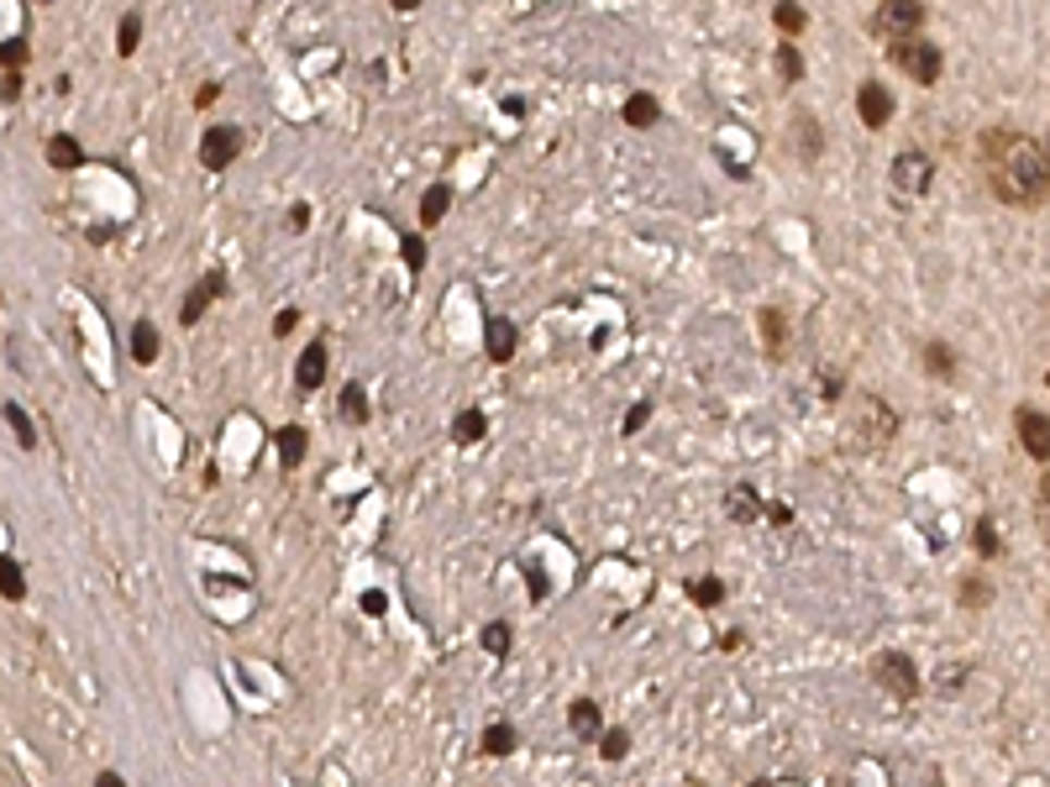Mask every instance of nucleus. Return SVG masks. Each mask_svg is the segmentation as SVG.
<instances>
[{"label": "nucleus", "instance_id": "f257e3e1", "mask_svg": "<svg viewBox=\"0 0 1050 787\" xmlns=\"http://www.w3.org/2000/svg\"><path fill=\"white\" fill-rule=\"evenodd\" d=\"M983 168H988L992 195L1003 205H1024V211H1040L1046 205V148L1024 132H988L983 137Z\"/></svg>", "mask_w": 1050, "mask_h": 787}, {"label": "nucleus", "instance_id": "f03ea898", "mask_svg": "<svg viewBox=\"0 0 1050 787\" xmlns=\"http://www.w3.org/2000/svg\"><path fill=\"white\" fill-rule=\"evenodd\" d=\"M893 63H899V68L909 74V79H914V85H935V79H940V68H946L940 48H935V42H925L919 32H909V37H893Z\"/></svg>", "mask_w": 1050, "mask_h": 787}, {"label": "nucleus", "instance_id": "7ed1b4c3", "mask_svg": "<svg viewBox=\"0 0 1050 787\" xmlns=\"http://www.w3.org/2000/svg\"><path fill=\"white\" fill-rule=\"evenodd\" d=\"M893 430H899L893 410H888L877 393H862V415H856V430H851V441H862L856 452H877V447H888V441H893Z\"/></svg>", "mask_w": 1050, "mask_h": 787}, {"label": "nucleus", "instance_id": "20e7f679", "mask_svg": "<svg viewBox=\"0 0 1050 787\" xmlns=\"http://www.w3.org/2000/svg\"><path fill=\"white\" fill-rule=\"evenodd\" d=\"M872 677H877V683H882L893 698H914V694H919V672H914V662L899 657V651H882V657L872 662Z\"/></svg>", "mask_w": 1050, "mask_h": 787}, {"label": "nucleus", "instance_id": "39448f33", "mask_svg": "<svg viewBox=\"0 0 1050 787\" xmlns=\"http://www.w3.org/2000/svg\"><path fill=\"white\" fill-rule=\"evenodd\" d=\"M930 179H935L930 152L909 148V152L893 158V184H899V195H930Z\"/></svg>", "mask_w": 1050, "mask_h": 787}, {"label": "nucleus", "instance_id": "423d86ee", "mask_svg": "<svg viewBox=\"0 0 1050 787\" xmlns=\"http://www.w3.org/2000/svg\"><path fill=\"white\" fill-rule=\"evenodd\" d=\"M919 22H925L919 0H882V11L872 16V32H882V37H909V32H919Z\"/></svg>", "mask_w": 1050, "mask_h": 787}, {"label": "nucleus", "instance_id": "0eeeda50", "mask_svg": "<svg viewBox=\"0 0 1050 787\" xmlns=\"http://www.w3.org/2000/svg\"><path fill=\"white\" fill-rule=\"evenodd\" d=\"M237 148H242L237 126H210L206 142H200V163H206V168H226V163L237 158Z\"/></svg>", "mask_w": 1050, "mask_h": 787}, {"label": "nucleus", "instance_id": "6e6552de", "mask_svg": "<svg viewBox=\"0 0 1050 787\" xmlns=\"http://www.w3.org/2000/svg\"><path fill=\"white\" fill-rule=\"evenodd\" d=\"M483 347H489V363H510L515 347H520V332H515V321H505V315H489V321H483Z\"/></svg>", "mask_w": 1050, "mask_h": 787}, {"label": "nucleus", "instance_id": "1a4fd4ad", "mask_svg": "<svg viewBox=\"0 0 1050 787\" xmlns=\"http://www.w3.org/2000/svg\"><path fill=\"white\" fill-rule=\"evenodd\" d=\"M221 295H226V278H221V273H206V278H200V284H195V289L184 295L180 321H184V326H195V321H200V315H206V310H210L215 300H221Z\"/></svg>", "mask_w": 1050, "mask_h": 787}, {"label": "nucleus", "instance_id": "9d476101", "mask_svg": "<svg viewBox=\"0 0 1050 787\" xmlns=\"http://www.w3.org/2000/svg\"><path fill=\"white\" fill-rule=\"evenodd\" d=\"M1020 441L1029 447V457H1035V462H1046V452H1050V425H1046V410H1040V404H1024V410H1020Z\"/></svg>", "mask_w": 1050, "mask_h": 787}, {"label": "nucleus", "instance_id": "9b49d317", "mask_svg": "<svg viewBox=\"0 0 1050 787\" xmlns=\"http://www.w3.org/2000/svg\"><path fill=\"white\" fill-rule=\"evenodd\" d=\"M856 111H862V122L877 132V126H888V116H893V95L882 90L877 79H867V85L856 90Z\"/></svg>", "mask_w": 1050, "mask_h": 787}, {"label": "nucleus", "instance_id": "f8f14e48", "mask_svg": "<svg viewBox=\"0 0 1050 787\" xmlns=\"http://www.w3.org/2000/svg\"><path fill=\"white\" fill-rule=\"evenodd\" d=\"M295 378H300V389H321V378H326V347H321V341H310V347L300 352Z\"/></svg>", "mask_w": 1050, "mask_h": 787}, {"label": "nucleus", "instance_id": "ddd939ff", "mask_svg": "<svg viewBox=\"0 0 1050 787\" xmlns=\"http://www.w3.org/2000/svg\"><path fill=\"white\" fill-rule=\"evenodd\" d=\"M568 725H572V735H583V740H600L604 720H600V709H594L589 698H578V703L568 709Z\"/></svg>", "mask_w": 1050, "mask_h": 787}, {"label": "nucleus", "instance_id": "4468645a", "mask_svg": "<svg viewBox=\"0 0 1050 787\" xmlns=\"http://www.w3.org/2000/svg\"><path fill=\"white\" fill-rule=\"evenodd\" d=\"M773 22H778L782 37H799V32L810 27V16H804V5H799V0H778V5H773Z\"/></svg>", "mask_w": 1050, "mask_h": 787}, {"label": "nucleus", "instance_id": "2eb2a0df", "mask_svg": "<svg viewBox=\"0 0 1050 787\" xmlns=\"http://www.w3.org/2000/svg\"><path fill=\"white\" fill-rule=\"evenodd\" d=\"M483 430H489V425H483L479 410H462V415L452 421V441H457V447H473V441H483Z\"/></svg>", "mask_w": 1050, "mask_h": 787}, {"label": "nucleus", "instance_id": "dca6fc26", "mask_svg": "<svg viewBox=\"0 0 1050 787\" xmlns=\"http://www.w3.org/2000/svg\"><path fill=\"white\" fill-rule=\"evenodd\" d=\"M305 447H310V441H305L300 425H284V430H279V457H284V467H300Z\"/></svg>", "mask_w": 1050, "mask_h": 787}, {"label": "nucleus", "instance_id": "f3484780", "mask_svg": "<svg viewBox=\"0 0 1050 787\" xmlns=\"http://www.w3.org/2000/svg\"><path fill=\"white\" fill-rule=\"evenodd\" d=\"M725 515L741 520V525H751V520H756V494H751L746 484L730 488V494H725Z\"/></svg>", "mask_w": 1050, "mask_h": 787}, {"label": "nucleus", "instance_id": "a211bd4d", "mask_svg": "<svg viewBox=\"0 0 1050 787\" xmlns=\"http://www.w3.org/2000/svg\"><path fill=\"white\" fill-rule=\"evenodd\" d=\"M132 358H137L143 367L158 358V326H152V321H137V332H132Z\"/></svg>", "mask_w": 1050, "mask_h": 787}, {"label": "nucleus", "instance_id": "6ab92c4d", "mask_svg": "<svg viewBox=\"0 0 1050 787\" xmlns=\"http://www.w3.org/2000/svg\"><path fill=\"white\" fill-rule=\"evenodd\" d=\"M447 205H452V189H447V184L425 189V200H420V221H425V226H436V221L447 215Z\"/></svg>", "mask_w": 1050, "mask_h": 787}, {"label": "nucleus", "instance_id": "aec40b11", "mask_svg": "<svg viewBox=\"0 0 1050 787\" xmlns=\"http://www.w3.org/2000/svg\"><path fill=\"white\" fill-rule=\"evenodd\" d=\"M48 158H53V168H79V163H85V152H79L74 137H53V142H48Z\"/></svg>", "mask_w": 1050, "mask_h": 787}, {"label": "nucleus", "instance_id": "412c9836", "mask_svg": "<svg viewBox=\"0 0 1050 787\" xmlns=\"http://www.w3.org/2000/svg\"><path fill=\"white\" fill-rule=\"evenodd\" d=\"M342 421H347V425L368 421V393H362L358 384H347V389H342Z\"/></svg>", "mask_w": 1050, "mask_h": 787}, {"label": "nucleus", "instance_id": "4be33fe9", "mask_svg": "<svg viewBox=\"0 0 1050 787\" xmlns=\"http://www.w3.org/2000/svg\"><path fill=\"white\" fill-rule=\"evenodd\" d=\"M626 122L630 126H652V122H657V100H652V95H630V100H626Z\"/></svg>", "mask_w": 1050, "mask_h": 787}, {"label": "nucleus", "instance_id": "5701e85b", "mask_svg": "<svg viewBox=\"0 0 1050 787\" xmlns=\"http://www.w3.org/2000/svg\"><path fill=\"white\" fill-rule=\"evenodd\" d=\"M483 751H489V757H510V751H515V729L510 725H489V729H483Z\"/></svg>", "mask_w": 1050, "mask_h": 787}, {"label": "nucleus", "instance_id": "b1692460", "mask_svg": "<svg viewBox=\"0 0 1050 787\" xmlns=\"http://www.w3.org/2000/svg\"><path fill=\"white\" fill-rule=\"evenodd\" d=\"M0 594H5V599H22V594H27V577H22V567H16L11 557H0Z\"/></svg>", "mask_w": 1050, "mask_h": 787}, {"label": "nucleus", "instance_id": "393cba45", "mask_svg": "<svg viewBox=\"0 0 1050 787\" xmlns=\"http://www.w3.org/2000/svg\"><path fill=\"white\" fill-rule=\"evenodd\" d=\"M137 42H143V16H121V32H116L121 59H132V53H137Z\"/></svg>", "mask_w": 1050, "mask_h": 787}, {"label": "nucleus", "instance_id": "a878e982", "mask_svg": "<svg viewBox=\"0 0 1050 787\" xmlns=\"http://www.w3.org/2000/svg\"><path fill=\"white\" fill-rule=\"evenodd\" d=\"M510 625H483V651L489 657H510Z\"/></svg>", "mask_w": 1050, "mask_h": 787}, {"label": "nucleus", "instance_id": "bb28decb", "mask_svg": "<svg viewBox=\"0 0 1050 787\" xmlns=\"http://www.w3.org/2000/svg\"><path fill=\"white\" fill-rule=\"evenodd\" d=\"M925 367H930L935 378H951V373H956V363H951V347L930 341V347H925Z\"/></svg>", "mask_w": 1050, "mask_h": 787}, {"label": "nucleus", "instance_id": "cd10ccee", "mask_svg": "<svg viewBox=\"0 0 1050 787\" xmlns=\"http://www.w3.org/2000/svg\"><path fill=\"white\" fill-rule=\"evenodd\" d=\"M778 74L788 79V85H799V79H804V59H799V48H788V42L778 48Z\"/></svg>", "mask_w": 1050, "mask_h": 787}, {"label": "nucleus", "instance_id": "c85d7f7f", "mask_svg": "<svg viewBox=\"0 0 1050 787\" xmlns=\"http://www.w3.org/2000/svg\"><path fill=\"white\" fill-rule=\"evenodd\" d=\"M600 751L609 761H620L630 751V735H626V729H600Z\"/></svg>", "mask_w": 1050, "mask_h": 787}, {"label": "nucleus", "instance_id": "c756f323", "mask_svg": "<svg viewBox=\"0 0 1050 787\" xmlns=\"http://www.w3.org/2000/svg\"><path fill=\"white\" fill-rule=\"evenodd\" d=\"M5 421H11V430L22 436V447H37V436H32V421L22 415V404H5Z\"/></svg>", "mask_w": 1050, "mask_h": 787}, {"label": "nucleus", "instance_id": "7c9ffc66", "mask_svg": "<svg viewBox=\"0 0 1050 787\" xmlns=\"http://www.w3.org/2000/svg\"><path fill=\"white\" fill-rule=\"evenodd\" d=\"M693 599H699V604H720V599H725V583H720V577H704V583H693Z\"/></svg>", "mask_w": 1050, "mask_h": 787}, {"label": "nucleus", "instance_id": "2f4dec72", "mask_svg": "<svg viewBox=\"0 0 1050 787\" xmlns=\"http://www.w3.org/2000/svg\"><path fill=\"white\" fill-rule=\"evenodd\" d=\"M762 332H767V347L778 352L782 336H788V332H782V315H778V310H767V315H762Z\"/></svg>", "mask_w": 1050, "mask_h": 787}, {"label": "nucleus", "instance_id": "473e14b6", "mask_svg": "<svg viewBox=\"0 0 1050 787\" xmlns=\"http://www.w3.org/2000/svg\"><path fill=\"white\" fill-rule=\"evenodd\" d=\"M0 63H5V68H22V63H27V42H22V37H16V42H0Z\"/></svg>", "mask_w": 1050, "mask_h": 787}, {"label": "nucleus", "instance_id": "72a5a7b5", "mask_svg": "<svg viewBox=\"0 0 1050 787\" xmlns=\"http://www.w3.org/2000/svg\"><path fill=\"white\" fill-rule=\"evenodd\" d=\"M799 148H804V158H814V152H819V126H814L810 116L799 122Z\"/></svg>", "mask_w": 1050, "mask_h": 787}, {"label": "nucleus", "instance_id": "f704fd0d", "mask_svg": "<svg viewBox=\"0 0 1050 787\" xmlns=\"http://www.w3.org/2000/svg\"><path fill=\"white\" fill-rule=\"evenodd\" d=\"M405 268L410 273L425 268V242H420V237H405Z\"/></svg>", "mask_w": 1050, "mask_h": 787}, {"label": "nucleus", "instance_id": "c9c22d12", "mask_svg": "<svg viewBox=\"0 0 1050 787\" xmlns=\"http://www.w3.org/2000/svg\"><path fill=\"white\" fill-rule=\"evenodd\" d=\"M977 551H983V557H992V551H998V530H992L988 520L977 525Z\"/></svg>", "mask_w": 1050, "mask_h": 787}, {"label": "nucleus", "instance_id": "e433bc0d", "mask_svg": "<svg viewBox=\"0 0 1050 787\" xmlns=\"http://www.w3.org/2000/svg\"><path fill=\"white\" fill-rule=\"evenodd\" d=\"M646 421H652V404H635V410L626 415V436H635V430H641Z\"/></svg>", "mask_w": 1050, "mask_h": 787}, {"label": "nucleus", "instance_id": "4c0bfd02", "mask_svg": "<svg viewBox=\"0 0 1050 787\" xmlns=\"http://www.w3.org/2000/svg\"><path fill=\"white\" fill-rule=\"evenodd\" d=\"M300 326V310H279V321H273V336H289Z\"/></svg>", "mask_w": 1050, "mask_h": 787}, {"label": "nucleus", "instance_id": "58836bf2", "mask_svg": "<svg viewBox=\"0 0 1050 787\" xmlns=\"http://www.w3.org/2000/svg\"><path fill=\"white\" fill-rule=\"evenodd\" d=\"M966 604H988L992 599V588H983V583H966V594H961Z\"/></svg>", "mask_w": 1050, "mask_h": 787}, {"label": "nucleus", "instance_id": "ea45409f", "mask_svg": "<svg viewBox=\"0 0 1050 787\" xmlns=\"http://www.w3.org/2000/svg\"><path fill=\"white\" fill-rule=\"evenodd\" d=\"M362 609H368V614H384L390 599H384V594H362Z\"/></svg>", "mask_w": 1050, "mask_h": 787}, {"label": "nucleus", "instance_id": "a19ab883", "mask_svg": "<svg viewBox=\"0 0 1050 787\" xmlns=\"http://www.w3.org/2000/svg\"><path fill=\"white\" fill-rule=\"evenodd\" d=\"M289 226H295V232H305V226H310V205H295V211H289Z\"/></svg>", "mask_w": 1050, "mask_h": 787}, {"label": "nucleus", "instance_id": "79ce46f5", "mask_svg": "<svg viewBox=\"0 0 1050 787\" xmlns=\"http://www.w3.org/2000/svg\"><path fill=\"white\" fill-rule=\"evenodd\" d=\"M767 520H773V525H788V520H793V510H788V504H767Z\"/></svg>", "mask_w": 1050, "mask_h": 787}, {"label": "nucleus", "instance_id": "37998d69", "mask_svg": "<svg viewBox=\"0 0 1050 787\" xmlns=\"http://www.w3.org/2000/svg\"><path fill=\"white\" fill-rule=\"evenodd\" d=\"M394 5H399V11H416L420 0H394Z\"/></svg>", "mask_w": 1050, "mask_h": 787}]
</instances>
